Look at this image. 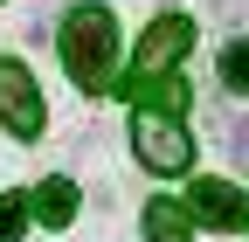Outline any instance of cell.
Returning a JSON list of instances; mask_svg holds the SVG:
<instances>
[{
  "mask_svg": "<svg viewBox=\"0 0 249 242\" xmlns=\"http://www.w3.org/2000/svg\"><path fill=\"white\" fill-rule=\"evenodd\" d=\"M62 63L83 90H111L118 76V14L97 7V0H83V7L62 14Z\"/></svg>",
  "mask_w": 249,
  "mask_h": 242,
  "instance_id": "1",
  "label": "cell"
},
{
  "mask_svg": "<svg viewBox=\"0 0 249 242\" xmlns=\"http://www.w3.org/2000/svg\"><path fill=\"white\" fill-rule=\"evenodd\" d=\"M187 207H194V222L222 228V235L249 228V201H242V194L229 187V180H194V194H187Z\"/></svg>",
  "mask_w": 249,
  "mask_h": 242,
  "instance_id": "5",
  "label": "cell"
},
{
  "mask_svg": "<svg viewBox=\"0 0 249 242\" xmlns=\"http://www.w3.org/2000/svg\"><path fill=\"white\" fill-rule=\"evenodd\" d=\"M222 83L249 97V42H229V49H222Z\"/></svg>",
  "mask_w": 249,
  "mask_h": 242,
  "instance_id": "9",
  "label": "cell"
},
{
  "mask_svg": "<svg viewBox=\"0 0 249 242\" xmlns=\"http://www.w3.org/2000/svg\"><path fill=\"white\" fill-rule=\"evenodd\" d=\"M229 153H235V166H249V118L229 125Z\"/></svg>",
  "mask_w": 249,
  "mask_h": 242,
  "instance_id": "11",
  "label": "cell"
},
{
  "mask_svg": "<svg viewBox=\"0 0 249 242\" xmlns=\"http://www.w3.org/2000/svg\"><path fill=\"white\" fill-rule=\"evenodd\" d=\"M28 228V194H0V242H21Z\"/></svg>",
  "mask_w": 249,
  "mask_h": 242,
  "instance_id": "10",
  "label": "cell"
},
{
  "mask_svg": "<svg viewBox=\"0 0 249 242\" xmlns=\"http://www.w3.org/2000/svg\"><path fill=\"white\" fill-rule=\"evenodd\" d=\"M28 215L49 222V228H70L76 222V187H70V180H42V187L28 194Z\"/></svg>",
  "mask_w": 249,
  "mask_h": 242,
  "instance_id": "7",
  "label": "cell"
},
{
  "mask_svg": "<svg viewBox=\"0 0 249 242\" xmlns=\"http://www.w3.org/2000/svg\"><path fill=\"white\" fill-rule=\"evenodd\" d=\"M124 97H132L139 111H160V118H180L187 111V83L166 69V76H132L124 83Z\"/></svg>",
  "mask_w": 249,
  "mask_h": 242,
  "instance_id": "6",
  "label": "cell"
},
{
  "mask_svg": "<svg viewBox=\"0 0 249 242\" xmlns=\"http://www.w3.org/2000/svg\"><path fill=\"white\" fill-rule=\"evenodd\" d=\"M187 49H194V21L160 14V21H152L145 35H139V69H132V76H166V69L180 63Z\"/></svg>",
  "mask_w": 249,
  "mask_h": 242,
  "instance_id": "4",
  "label": "cell"
},
{
  "mask_svg": "<svg viewBox=\"0 0 249 242\" xmlns=\"http://www.w3.org/2000/svg\"><path fill=\"white\" fill-rule=\"evenodd\" d=\"M0 125H7L14 138L42 132V90H35V76H28L21 63H7V55H0Z\"/></svg>",
  "mask_w": 249,
  "mask_h": 242,
  "instance_id": "3",
  "label": "cell"
},
{
  "mask_svg": "<svg viewBox=\"0 0 249 242\" xmlns=\"http://www.w3.org/2000/svg\"><path fill=\"white\" fill-rule=\"evenodd\" d=\"M187 235H194V207H180V201L145 207V242H187Z\"/></svg>",
  "mask_w": 249,
  "mask_h": 242,
  "instance_id": "8",
  "label": "cell"
},
{
  "mask_svg": "<svg viewBox=\"0 0 249 242\" xmlns=\"http://www.w3.org/2000/svg\"><path fill=\"white\" fill-rule=\"evenodd\" d=\"M132 153H139V166H152V173H187V166H194V138L180 132V118L139 111V118H132Z\"/></svg>",
  "mask_w": 249,
  "mask_h": 242,
  "instance_id": "2",
  "label": "cell"
}]
</instances>
